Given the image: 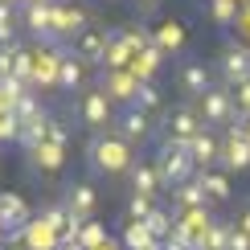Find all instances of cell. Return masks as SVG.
<instances>
[{
    "mask_svg": "<svg viewBox=\"0 0 250 250\" xmlns=\"http://www.w3.org/2000/svg\"><path fill=\"white\" fill-rule=\"evenodd\" d=\"M82 152H86V168L99 172V176H119V172H127L131 164H135L131 144L119 140L115 131H99V135H90Z\"/></svg>",
    "mask_w": 250,
    "mask_h": 250,
    "instance_id": "cell-1",
    "label": "cell"
},
{
    "mask_svg": "<svg viewBox=\"0 0 250 250\" xmlns=\"http://www.w3.org/2000/svg\"><path fill=\"white\" fill-rule=\"evenodd\" d=\"M152 164H156V172H160V185H164V189H181V185L197 181V164H193L189 148H185V144H176V140H168V135L160 140Z\"/></svg>",
    "mask_w": 250,
    "mask_h": 250,
    "instance_id": "cell-2",
    "label": "cell"
},
{
    "mask_svg": "<svg viewBox=\"0 0 250 250\" xmlns=\"http://www.w3.org/2000/svg\"><path fill=\"white\" fill-rule=\"evenodd\" d=\"M197 115H201V123H205L209 131H213V127H230V123H234V115H238L234 90L217 82V86L209 90V95H205L201 103H197Z\"/></svg>",
    "mask_w": 250,
    "mask_h": 250,
    "instance_id": "cell-3",
    "label": "cell"
},
{
    "mask_svg": "<svg viewBox=\"0 0 250 250\" xmlns=\"http://www.w3.org/2000/svg\"><path fill=\"white\" fill-rule=\"evenodd\" d=\"M78 119H82V127H90L95 135L111 131V123H115V103L103 95L99 86H86L82 99H78Z\"/></svg>",
    "mask_w": 250,
    "mask_h": 250,
    "instance_id": "cell-4",
    "label": "cell"
},
{
    "mask_svg": "<svg viewBox=\"0 0 250 250\" xmlns=\"http://www.w3.org/2000/svg\"><path fill=\"white\" fill-rule=\"evenodd\" d=\"M217 78H222V86H246L250 82V49L246 45H226L222 58H217Z\"/></svg>",
    "mask_w": 250,
    "mask_h": 250,
    "instance_id": "cell-5",
    "label": "cell"
},
{
    "mask_svg": "<svg viewBox=\"0 0 250 250\" xmlns=\"http://www.w3.org/2000/svg\"><path fill=\"white\" fill-rule=\"evenodd\" d=\"M29 226H33L29 205L21 201L17 193H0V234H4V242H17Z\"/></svg>",
    "mask_w": 250,
    "mask_h": 250,
    "instance_id": "cell-6",
    "label": "cell"
},
{
    "mask_svg": "<svg viewBox=\"0 0 250 250\" xmlns=\"http://www.w3.org/2000/svg\"><path fill=\"white\" fill-rule=\"evenodd\" d=\"M111 131H115L119 140H127V144H140V140H148V135H152V115H144L135 103H127V107L115 111Z\"/></svg>",
    "mask_w": 250,
    "mask_h": 250,
    "instance_id": "cell-7",
    "label": "cell"
},
{
    "mask_svg": "<svg viewBox=\"0 0 250 250\" xmlns=\"http://www.w3.org/2000/svg\"><path fill=\"white\" fill-rule=\"evenodd\" d=\"M217 164H222L226 172H246V168H250V140L242 135V127H226Z\"/></svg>",
    "mask_w": 250,
    "mask_h": 250,
    "instance_id": "cell-8",
    "label": "cell"
},
{
    "mask_svg": "<svg viewBox=\"0 0 250 250\" xmlns=\"http://www.w3.org/2000/svg\"><path fill=\"white\" fill-rule=\"evenodd\" d=\"M62 205H66V213L74 217V222H90L95 209H99V193H95V185L74 181V185H66V193H62Z\"/></svg>",
    "mask_w": 250,
    "mask_h": 250,
    "instance_id": "cell-9",
    "label": "cell"
},
{
    "mask_svg": "<svg viewBox=\"0 0 250 250\" xmlns=\"http://www.w3.org/2000/svg\"><path fill=\"white\" fill-rule=\"evenodd\" d=\"M107 49H111V29H86L70 54H74L82 66H107Z\"/></svg>",
    "mask_w": 250,
    "mask_h": 250,
    "instance_id": "cell-10",
    "label": "cell"
},
{
    "mask_svg": "<svg viewBox=\"0 0 250 250\" xmlns=\"http://www.w3.org/2000/svg\"><path fill=\"white\" fill-rule=\"evenodd\" d=\"M135 86H140V78L131 74V70H103L99 74V90L107 95L111 103H135Z\"/></svg>",
    "mask_w": 250,
    "mask_h": 250,
    "instance_id": "cell-11",
    "label": "cell"
},
{
    "mask_svg": "<svg viewBox=\"0 0 250 250\" xmlns=\"http://www.w3.org/2000/svg\"><path fill=\"white\" fill-rule=\"evenodd\" d=\"M213 86H217V82L209 74V66H201V62H181V90H185L189 103H201Z\"/></svg>",
    "mask_w": 250,
    "mask_h": 250,
    "instance_id": "cell-12",
    "label": "cell"
},
{
    "mask_svg": "<svg viewBox=\"0 0 250 250\" xmlns=\"http://www.w3.org/2000/svg\"><path fill=\"white\" fill-rule=\"evenodd\" d=\"M201 131H205V123H201V115H197V107L193 103H181V107L172 111V119H168V140L189 148L193 135H201Z\"/></svg>",
    "mask_w": 250,
    "mask_h": 250,
    "instance_id": "cell-13",
    "label": "cell"
},
{
    "mask_svg": "<svg viewBox=\"0 0 250 250\" xmlns=\"http://www.w3.org/2000/svg\"><path fill=\"white\" fill-rule=\"evenodd\" d=\"M25 29L41 41V45H58V37H54V8L49 4H29L25 8Z\"/></svg>",
    "mask_w": 250,
    "mask_h": 250,
    "instance_id": "cell-14",
    "label": "cell"
},
{
    "mask_svg": "<svg viewBox=\"0 0 250 250\" xmlns=\"http://www.w3.org/2000/svg\"><path fill=\"white\" fill-rule=\"evenodd\" d=\"M49 131H54V115H49V111H41L37 119H25L17 127V144L25 152H33V148H41V144L49 140Z\"/></svg>",
    "mask_w": 250,
    "mask_h": 250,
    "instance_id": "cell-15",
    "label": "cell"
},
{
    "mask_svg": "<svg viewBox=\"0 0 250 250\" xmlns=\"http://www.w3.org/2000/svg\"><path fill=\"white\" fill-rule=\"evenodd\" d=\"M189 156H193L197 172H209V164H217V156H222V140H217V131H209V127H205L201 135H193Z\"/></svg>",
    "mask_w": 250,
    "mask_h": 250,
    "instance_id": "cell-16",
    "label": "cell"
},
{
    "mask_svg": "<svg viewBox=\"0 0 250 250\" xmlns=\"http://www.w3.org/2000/svg\"><path fill=\"white\" fill-rule=\"evenodd\" d=\"M127 181H131V193L152 197V201H156V193L164 189V185H160V172H156L152 160H135L131 168H127Z\"/></svg>",
    "mask_w": 250,
    "mask_h": 250,
    "instance_id": "cell-17",
    "label": "cell"
},
{
    "mask_svg": "<svg viewBox=\"0 0 250 250\" xmlns=\"http://www.w3.org/2000/svg\"><path fill=\"white\" fill-rule=\"evenodd\" d=\"M58 86L62 90H86V66L70 54V58H58Z\"/></svg>",
    "mask_w": 250,
    "mask_h": 250,
    "instance_id": "cell-18",
    "label": "cell"
},
{
    "mask_svg": "<svg viewBox=\"0 0 250 250\" xmlns=\"http://www.w3.org/2000/svg\"><path fill=\"white\" fill-rule=\"evenodd\" d=\"M29 156L37 160V168H45V172H58V168H62V156H66V144H58V140H45L41 148H33Z\"/></svg>",
    "mask_w": 250,
    "mask_h": 250,
    "instance_id": "cell-19",
    "label": "cell"
},
{
    "mask_svg": "<svg viewBox=\"0 0 250 250\" xmlns=\"http://www.w3.org/2000/svg\"><path fill=\"white\" fill-rule=\"evenodd\" d=\"M193 250H230V222H209V230L201 234V242H197Z\"/></svg>",
    "mask_w": 250,
    "mask_h": 250,
    "instance_id": "cell-20",
    "label": "cell"
},
{
    "mask_svg": "<svg viewBox=\"0 0 250 250\" xmlns=\"http://www.w3.org/2000/svg\"><path fill=\"white\" fill-rule=\"evenodd\" d=\"M205 201H209V197H205V189H201V181H189V185H181V189H176V205H181V209H205Z\"/></svg>",
    "mask_w": 250,
    "mask_h": 250,
    "instance_id": "cell-21",
    "label": "cell"
},
{
    "mask_svg": "<svg viewBox=\"0 0 250 250\" xmlns=\"http://www.w3.org/2000/svg\"><path fill=\"white\" fill-rule=\"evenodd\" d=\"M197 181H201V189H205L209 201H226V197H230V181H226V172H201Z\"/></svg>",
    "mask_w": 250,
    "mask_h": 250,
    "instance_id": "cell-22",
    "label": "cell"
},
{
    "mask_svg": "<svg viewBox=\"0 0 250 250\" xmlns=\"http://www.w3.org/2000/svg\"><path fill=\"white\" fill-rule=\"evenodd\" d=\"M123 246H127V250H152L156 238L148 234V226H144V222H131L127 230H123Z\"/></svg>",
    "mask_w": 250,
    "mask_h": 250,
    "instance_id": "cell-23",
    "label": "cell"
},
{
    "mask_svg": "<svg viewBox=\"0 0 250 250\" xmlns=\"http://www.w3.org/2000/svg\"><path fill=\"white\" fill-rule=\"evenodd\" d=\"M41 103H37V90H25V95H21L17 103H13V115H17V123H25V119H37L41 115Z\"/></svg>",
    "mask_w": 250,
    "mask_h": 250,
    "instance_id": "cell-24",
    "label": "cell"
},
{
    "mask_svg": "<svg viewBox=\"0 0 250 250\" xmlns=\"http://www.w3.org/2000/svg\"><path fill=\"white\" fill-rule=\"evenodd\" d=\"M144 226H148V234H152V238H164V234H172V230H176V222L168 217V209H160V205L148 213V222H144Z\"/></svg>",
    "mask_w": 250,
    "mask_h": 250,
    "instance_id": "cell-25",
    "label": "cell"
},
{
    "mask_svg": "<svg viewBox=\"0 0 250 250\" xmlns=\"http://www.w3.org/2000/svg\"><path fill=\"white\" fill-rule=\"evenodd\" d=\"M135 107H140L144 115H152V111H160V90H156L152 82H140V86H135Z\"/></svg>",
    "mask_w": 250,
    "mask_h": 250,
    "instance_id": "cell-26",
    "label": "cell"
},
{
    "mask_svg": "<svg viewBox=\"0 0 250 250\" xmlns=\"http://www.w3.org/2000/svg\"><path fill=\"white\" fill-rule=\"evenodd\" d=\"M156 209V201L152 197H140V193H131L127 197V213H131V222H148V213Z\"/></svg>",
    "mask_w": 250,
    "mask_h": 250,
    "instance_id": "cell-27",
    "label": "cell"
},
{
    "mask_svg": "<svg viewBox=\"0 0 250 250\" xmlns=\"http://www.w3.org/2000/svg\"><path fill=\"white\" fill-rule=\"evenodd\" d=\"M13 33H17V17L8 4H0V45H13Z\"/></svg>",
    "mask_w": 250,
    "mask_h": 250,
    "instance_id": "cell-28",
    "label": "cell"
},
{
    "mask_svg": "<svg viewBox=\"0 0 250 250\" xmlns=\"http://www.w3.org/2000/svg\"><path fill=\"white\" fill-rule=\"evenodd\" d=\"M181 37H185L181 25H172V21H168V25L160 29V37H156V41H160V45H181Z\"/></svg>",
    "mask_w": 250,
    "mask_h": 250,
    "instance_id": "cell-29",
    "label": "cell"
},
{
    "mask_svg": "<svg viewBox=\"0 0 250 250\" xmlns=\"http://www.w3.org/2000/svg\"><path fill=\"white\" fill-rule=\"evenodd\" d=\"M17 127H21V123H17L13 111H8V115H0V140H17Z\"/></svg>",
    "mask_w": 250,
    "mask_h": 250,
    "instance_id": "cell-30",
    "label": "cell"
},
{
    "mask_svg": "<svg viewBox=\"0 0 250 250\" xmlns=\"http://www.w3.org/2000/svg\"><path fill=\"white\" fill-rule=\"evenodd\" d=\"M230 250H250V234L238 230L234 222H230Z\"/></svg>",
    "mask_w": 250,
    "mask_h": 250,
    "instance_id": "cell-31",
    "label": "cell"
},
{
    "mask_svg": "<svg viewBox=\"0 0 250 250\" xmlns=\"http://www.w3.org/2000/svg\"><path fill=\"white\" fill-rule=\"evenodd\" d=\"M234 226H238V230H246V234H250V201H246V209H242V217H238Z\"/></svg>",
    "mask_w": 250,
    "mask_h": 250,
    "instance_id": "cell-32",
    "label": "cell"
},
{
    "mask_svg": "<svg viewBox=\"0 0 250 250\" xmlns=\"http://www.w3.org/2000/svg\"><path fill=\"white\" fill-rule=\"evenodd\" d=\"M135 4H140L144 13H156V4H160V0H135Z\"/></svg>",
    "mask_w": 250,
    "mask_h": 250,
    "instance_id": "cell-33",
    "label": "cell"
},
{
    "mask_svg": "<svg viewBox=\"0 0 250 250\" xmlns=\"http://www.w3.org/2000/svg\"><path fill=\"white\" fill-rule=\"evenodd\" d=\"M58 250H86L82 242H58Z\"/></svg>",
    "mask_w": 250,
    "mask_h": 250,
    "instance_id": "cell-34",
    "label": "cell"
}]
</instances>
